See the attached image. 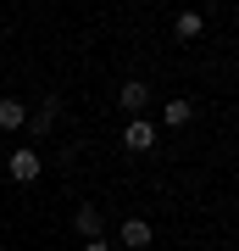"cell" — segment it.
<instances>
[{
  "label": "cell",
  "instance_id": "cell-2",
  "mask_svg": "<svg viewBox=\"0 0 239 251\" xmlns=\"http://www.w3.org/2000/svg\"><path fill=\"white\" fill-rule=\"evenodd\" d=\"M117 240H123L128 251H145V246L156 240V229L145 224V218H123V224H117Z\"/></svg>",
  "mask_w": 239,
  "mask_h": 251
},
{
  "label": "cell",
  "instance_id": "cell-5",
  "mask_svg": "<svg viewBox=\"0 0 239 251\" xmlns=\"http://www.w3.org/2000/svg\"><path fill=\"white\" fill-rule=\"evenodd\" d=\"M145 100H151V90H145L139 78H133V84H123V90H117V106H123V112H133V117H139V106H145Z\"/></svg>",
  "mask_w": 239,
  "mask_h": 251
},
{
  "label": "cell",
  "instance_id": "cell-1",
  "mask_svg": "<svg viewBox=\"0 0 239 251\" xmlns=\"http://www.w3.org/2000/svg\"><path fill=\"white\" fill-rule=\"evenodd\" d=\"M156 145V123H145V117H133V123L123 128V151H133V156H145Z\"/></svg>",
  "mask_w": 239,
  "mask_h": 251
},
{
  "label": "cell",
  "instance_id": "cell-3",
  "mask_svg": "<svg viewBox=\"0 0 239 251\" xmlns=\"http://www.w3.org/2000/svg\"><path fill=\"white\" fill-rule=\"evenodd\" d=\"M11 179H17V184H34L39 179V151H28V145L11 151Z\"/></svg>",
  "mask_w": 239,
  "mask_h": 251
},
{
  "label": "cell",
  "instance_id": "cell-7",
  "mask_svg": "<svg viewBox=\"0 0 239 251\" xmlns=\"http://www.w3.org/2000/svg\"><path fill=\"white\" fill-rule=\"evenodd\" d=\"M28 123V106L22 100H0V128H22Z\"/></svg>",
  "mask_w": 239,
  "mask_h": 251
},
{
  "label": "cell",
  "instance_id": "cell-6",
  "mask_svg": "<svg viewBox=\"0 0 239 251\" xmlns=\"http://www.w3.org/2000/svg\"><path fill=\"white\" fill-rule=\"evenodd\" d=\"M189 117H195V106H189V100H184V95H173V100H167V106H161V123H167V128H184V123H189Z\"/></svg>",
  "mask_w": 239,
  "mask_h": 251
},
{
  "label": "cell",
  "instance_id": "cell-10",
  "mask_svg": "<svg viewBox=\"0 0 239 251\" xmlns=\"http://www.w3.org/2000/svg\"><path fill=\"white\" fill-rule=\"evenodd\" d=\"M84 251H111V246L106 240H84Z\"/></svg>",
  "mask_w": 239,
  "mask_h": 251
},
{
  "label": "cell",
  "instance_id": "cell-8",
  "mask_svg": "<svg viewBox=\"0 0 239 251\" xmlns=\"http://www.w3.org/2000/svg\"><path fill=\"white\" fill-rule=\"evenodd\" d=\"M200 28H206V17H200V11H178V39H195Z\"/></svg>",
  "mask_w": 239,
  "mask_h": 251
},
{
  "label": "cell",
  "instance_id": "cell-4",
  "mask_svg": "<svg viewBox=\"0 0 239 251\" xmlns=\"http://www.w3.org/2000/svg\"><path fill=\"white\" fill-rule=\"evenodd\" d=\"M72 229H78L84 240H100V229H106V224H100L95 206H78V212H72Z\"/></svg>",
  "mask_w": 239,
  "mask_h": 251
},
{
  "label": "cell",
  "instance_id": "cell-9",
  "mask_svg": "<svg viewBox=\"0 0 239 251\" xmlns=\"http://www.w3.org/2000/svg\"><path fill=\"white\" fill-rule=\"evenodd\" d=\"M50 123H56V100H44V106L34 112V128H39V134H44V128H50Z\"/></svg>",
  "mask_w": 239,
  "mask_h": 251
}]
</instances>
